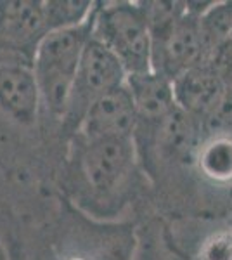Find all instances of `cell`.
<instances>
[{
	"mask_svg": "<svg viewBox=\"0 0 232 260\" xmlns=\"http://www.w3.org/2000/svg\"><path fill=\"white\" fill-rule=\"evenodd\" d=\"M146 179L134 139H71L64 189L75 208L92 219L121 220Z\"/></svg>",
	"mask_w": 232,
	"mask_h": 260,
	"instance_id": "1",
	"label": "cell"
},
{
	"mask_svg": "<svg viewBox=\"0 0 232 260\" xmlns=\"http://www.w3.org/2000/svg\"><path fill=\"white\" fill-rule=\"evenodd\" d=\"M94 19L95 9L80 26L50 31L35 52L33 71L39 82L42 108L52 118L61 121L66 118L83 50L94 35Z\"/></svg>",
	"mask_w": 232,
	"mask_h": 260,
	"instance_id": "2",
	"label": "cell"
},
{
	"mask_svg": "<svg viewBox=\"0 0 232 260\" xmlns=\"http://www.w3.org/2000/svg\"><path fill=\"white\" fill-rule=\"evenodd\" d=\"M94 39L120 59L126 75L153 70V39L144 2H99Z\"/></svg>",
	"mask_w": 232,
	"mask_h": 260,
	"instance_id": "3",
	"label": "cell"
},
{
	"mask_svg": "<svg viewBox=\"0 0 232 260\" xmlns=\"http://www.w3.org/2000/svg\"><path fill=\"white\" fill-rule=\"evenodd\" d=\"M137 222L95 220L75 208L56 243L54 260H134Z\"/></svg>",
	"mask_w": 232,
	"mask_h": 260,
	"instance_id": "4",
	"label": "cell"
},
{
	"mask_svg": "<svg viewBox=\"0 0 232 260\" xmlns=\"http://www.w3.org/2000/svg\"><path fill=\"white\" fill-rule=\"evenodd\" d=\"M126 77L128 75L120 59L92 35L78 66L70 110L66 113V118L62 120V128L66 130V134L70 137L77 136L88 108L101 95L125 85Z\"/></svg>",
	"mask_w": 232,
	"mask_h": 260,
	"instance_id": "5",
	"label": "cell"
},
{
	"mask_svg": "<svg viewBox=\"0 0 232 260\" xmlns=\"http://www.w3.org/2000/svg\"><path fill=\"white\" fill-rule=\"evenodd\" d=\"M208 2H189L187 11L153 39V70L175 82L179 77L206 62L200 30V14Z\"/></svg>",
	"mask_w": 232,
	"mask_h": 260,
	"instance_id": "6",
	"label": "cell"
},
{
	"mask_svg": "<svg viewBox=\"0 0 232 260\" xmlns=\"http://www.w3.org/2000/svg\"><path fill=\"white\" fill-rule=\"evenodd\" d=\"M174 90L177 106L196 118L205 128L217 118L229 101L232 78L218 66L205 62L177 78Z\"/></svg>",
	"mask_w": 232,
	"mask_h": 260,
	"instance_id": "7",
	"label": "cell"
},
{
	"mask_svg": "<svg viewBox=\"0 0 232 260\" xmlns=\"http://www.w3.org/2000/svg\"><path fill=\"white\" fill-rule=\"evenodd\" d=\"M50 33L44 0H0V49L33 57Z\"/></svg>",
	"mask_w": 232,
	"mask_h": 260,
	"instance_id": "8",
	"label": "cell"
},
{
	"mask_svg": "<svg viewBox=\"0 0 232 260\" xmlns=\"http://www.w3.org/2000/svg\"><path fill=\"white\" fill-rule=\"evenodd\" d=\"M137 125L139 118L136 104H134L132 94L125 82V85L101 95L88 108L77 136L87 141L134 139Z\"/></svg>",
	"mask_w": 232,
	"mask_h": 260,
	"instance_id": "9",
	"label": "cell"
},
{
	"mask_svg": "<svg viewBox=\"0 0 232 260\" xmlns=\"http://www.w3.org/2000/svg\"><path fill=\"white\" fill-rule=\"evenodd\" d=\"M0 108L19 123L37 120L42 95L31 62L0 64Z\"/></svg>",
	"mask_w": 232,
	"mask_h": 260,
	"instance_id": "10",
	"label": "cell"
},
{
	"mask_svg": "<svg viewBox=\"0 0 232 260\" xmlns=\"http://www.w3.org/2000/svg\"><path fill=\"white\" fill-rule=\"evenodd\" d=\"M126 87L136 104L139 125H158L179 108L174 82L154 70L128 75Z\"/></svg>",
	"mask_w": 232,
	"mask_h": 260,
	"instance_id": "11",
	"label": "cell"
},
{
	"mask_svg": "<svg viewBox=\"0 0 232 260\" xmlns=\"http://www.w3.org/2000/svg\"><path fill=\"white\" fill-rule=\"evenodd\" d=\"M196 177L205 189H232V132H205L194 160Z\"/></svg>",
	"mask_w": 232,
	"mask_h": 260,
	"instance_id": "12",
	"label": "cell"
},
{
	"mask_svg": "<svg viewBox=\"0 0 232 260\" xmlns=\"http://www.w3.org/2000/svg\"><path fill=\"white\" fill-rule=\"evenodd\" d=\"M134 260H192L175 233L161 217H151L137 225V250Z\"/></svg>",
	"mask_w": 232,
	"mask_h": 260,
	"instance_id": "13",
	"label": "cell"
},
{
	"mask_svg": "<svg viewBox=\"0 0 232 260\" xmlns=\"http://www.w3.org/2000/svg\"><path fill=\"white\" fill-rule=\"evenodd\" d=\"M200 30L206 50V62H212L227 49L232 39V0L206 4L200 14Z\"/></svg>",
	"mask_w": 232,
	"mask_h": 260,
	"instance_id": "14",
	"label": "cell"
},
{
	"mask_svg": "<svg viewBox=\"0 0 232 260\" xmlns=\"http://www.w3.org/2000/svg\"><path fill=\"white\" fill-rule=\"evenodd\" d=\"M49 30L80 26L90 18L97 2L90 0H44Z\"/></svg>",
	"mask_w": 232,
	"mask_h": 260,
	"instance_id": "15",
	"label": "cell"
},
{
	"mask_svg": "<svg viewBox=\"0 0 232 260\" xmlns=\"http://www.w3.org/2000/svg\"><path fill=\"white\" fill-rule=\"evenodd\" d=\"M192 260H232V228L213 229L197 243Z\"/></svg>",
	"mask_w": 232,
	"mask_h": 260,
	"instance_id": "16",
	"label": "cell"
},
{
	"mask_svg": "<svg viewBox=\"0 0 232 260\" xmlns=\"http://www.w3.org/2000/svg\"><path fill=\"white\" fill-rule=\"evenodd\" d=\"M212 64L218 66V68L223 70V71H230L232 73V39L229 42V45H227V49L223 50L218 57H215V59L212 61Z\"/></svg>",
	"mask_w": 232,
	"mask_h": 260,
	"instance_id": "17",
	"label": "cell"
},
{
	"mask_svg": "<svg viewBox=\"0 0 232 260\" xmlns=\"http://www.w3.org/2000/svg\"><path fill=\"white\" fill-rule=\"evenodd\" d=\"M0 260H7V258H6V255H4V253H0Z\"/></svg>",
	"mask_w": 232,
	"mask_h": 260,
	"instance_id": "18",
	"label": "cell"
}]
</instances>
